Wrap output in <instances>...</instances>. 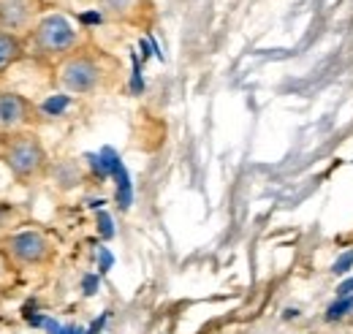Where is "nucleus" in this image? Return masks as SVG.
<instances>
[{"instance_id": "f257e3e1", "label": "nucleus", "mask_w": 353, "mask_h": 334, "mask_svg": "<svg viewBox=\"0 0 353 334\" xmlns=\"http://www.w3.org/2000/svg\"><path fill=\"white\" fill-rule=\"evenodd\" d=\"M28 43V55L36 57L39 63L46 66H57L60 60H65L68 55H74L77 49L85 46V33L82 28L63 11H44L41 19L36 22V28L30 30V36L25 39Z\"/></svg>"}, {"instance_id": "f03ea898", "label": "nucleus", "mask_w": 353, "mask_h": 334, "mask_svg": "<svg viewBox=\"0 0 353 334\" xmlns=\"http://www.w3.org/2000/svg\"><path fill=\"white\" fill-rule=\"evenodd\" d=\"M109 79L112 60L88 43L54 66V84L63 95H95L109 84Z\"/></svg>"}, {"instance_id": "7ed1b4c3", "label": "nucleus", "mask_w": 353, "mask_h": 334, "mask_svg": "<svg viewBox=\"0 0 353 334\" xmlns=\"http://www.w3.org/2000/svg\"><path fill=\"white\" fill-rule=\"evenodd\" d=\"M0 161L19 185H36L49 171V153L36 130L8 136L3 141Z\"/></svg>"}, {"instance_id": "20e7f679", "label": "nucleus", "mask_w": 353, "mask_h": 334, "mask_svg": "<svg viewBox=\"0 0 353 334\" xmlns=\"http://www.w3.org/2000/svg\"><path fill=\"white\" fill-rule=\"evenodd\" d=\"M0 250L14 261L17 269H41L54 258V242L44 228L22 226L0 239Z\"/></svg>"}, {"instance_id": "39448f33", "label": "nucleus", "mask_w": 353, "mask_h": 334, "mask_svg": "<svg viewBox=\"0 0 353 334\" xmlns=\"http://www.w3.org/2000/svg\"><path fill=\"white\" fill-rule=\"evenodd\" d=\"M39 123H41V109L28 95L0 87V136L3 139L36 130Z\"/></svg>"}, {"instance_id": "423d86ee", "label": "nucleus", "mask_w": 353, "mask_h": 334, "mask_svg": "<svg viewBox=\"0 0 353 334\" xmlns=\"http://www.w3.org/2000/svg\"><path fill=\"white\" fill-rule=\"evenodd\" d=\"M44 14V0H0V28L28 39Z\"/></svg>"}, {"instance_id": "0eeeda50", "label": "nucleus", "mask_w": 353, "mask_h": 334, "mask_svg": "<svg viewBox=\"0 0 353 334\" xmlns=\"http://www.w3.org/2000/svg\"><path fill=\"white\" fill-rule=\"evenodd\" d=\"M28 57V43L22 36L0 28V74H6L11 66H17L19 60Z\"/></svg>"}, {"instance_id": "6e6552de", "label": "nucleus", "mask_w": 353, "mask_h": 334, "mask_svg": "<svg viewBox=\"0 0 353 334\" xmlns=\"http://www.w3.org/2000/svg\"><path fill=\"white\" fill-rule=\"evenodd\" d=\"M101 11L112 19H133L141 11V0H101Z\"/></svg>"}, {"instance_id": "1a4fd4ad", "label": "nucleus", "mask_w": 353, "mask_h": 334, "mask_svg": "<svg viewBox=\"0 0 353 334\" xmlns=\"http://www.w3.org/2000/svg\"><path fill=\"white\" fill-rule=\"evenodd\" d=\"M17 266H14V261L6 255V253L0 250V291H6L8 286H14V280H17Z\"/></svg>"}, {"instance_id": "9d476101", "label": "nucleus", "mask_w": 353, "mask_h": 334, "mask_svg": "<svg viewBox=\"0 0 353 334\" xmlns=\"http://www.w3.org/2000/svg\"><path fill=\"white\" fill-rule=\"evenodd\" d=\"M348 307H353V299H348V296H343V302L340 304H334L332 310H329V318H337V315H343Z\"/></svg>"}, {"instance_id": "9b49d317", "label": "nucleus", "mask_w": 353, "mask_h": 334, "mask_svg": "<svg viewBox=\"0 0 353 334\" xmlns=\"http://www.w3.org/2000/svg\"><path fill=\"white\" fill-rule=\"evenodd\" d=\"M353 264V253L351 255H345V258H343V261H337V264H334V272H337V275H340V272H345V269H348V266H351Z\"/></svg>"}, {"instance_id": "f8f14e48", "label": "nucleus", "mask_w": 353, "mask_h": 334, "mask_svg": "<svg viewBox=\"0 0 353 334\" xmlns=\"http://www.w3.org/2000/svg\"><path fill=\"white\" fill-rule=\"evenodd\" d=\"M353 291V280L351 283H345V286H340V296H348Z\"/></svg>"}, {"instance_id": "ddd939ff", "label": "nucleus", "mask_w": 353, "mask_h": 334, "mask_svg": "<svg viewBox=\"0 0 353 334\" xmlns=\"http://www.w3.org/2000/svg\"><path fill=\"white\" fill-rule=\"evenodd\" d=\"M3 141H6V139H3V136H0V150H3Z\"/></svg>"}, {"instance_id": "4468645a", "label": "nucleus", "mask_w": 353, "mask_h": 334, "mask_svg": "<svg viewBox=\"0 0 353 334\" xmlns=\"http://www.w3.org/2000/svg\"><path fill=\"white\" fill-rule=\"evenodd\" d=\"M0 82H3V74H0Z\"/></svg>"}, {"instance_id": "2eb2a0df", "label": "nucleus", "mask_w": 353, "mask_h": 334, "mask_svg": "<svg viewBox=\"0 0 353 334\" xmlns=\"http://www.w3.org/2000/svg\"><path fill=\"white\" fill-rule=\"evenodd\" d=\"M351 239H353V237H351Z\"/></svg>"}]
</instances>
